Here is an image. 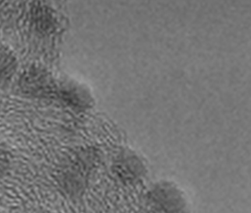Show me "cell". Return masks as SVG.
<instances>
[{"mask_svg":"<svg viewBox=\"0 0 251 213\" xmlns=\"http://www.w3.org/2000/svg\"><path fill=\"white\" fill-rule=\"evenodd\" d=\"M18 69L15 55L4 45H0V84L11 79Z\"/></svg>","mask_w":251,"mask_h":213,"instance_id":"1","label":"cell"}]
</instances>
